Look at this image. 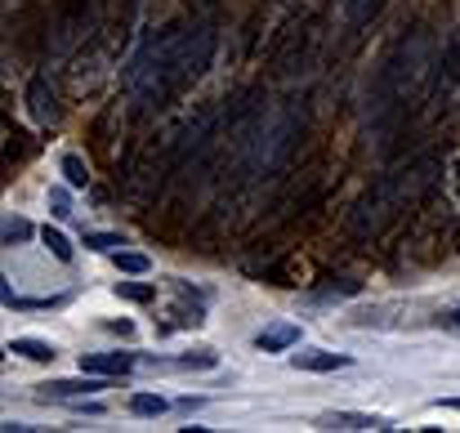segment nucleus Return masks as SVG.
<instances>
[{"label": "nucleus", "instance_id": "nucleus-20", "mask_svg": "<svg viewBox=\"0 0 460 433\" xmlns=\"http://www.w3.org/2000/svg\"><path fill=\"white\" fill-rule=\"evenodd\" d=\"M438 407H452V411H460V398H438Z\"/></svg>", "mask_w": 460, "mask_h": 433}, {"label": "nucleus", "instance_id": "nucleus-2", "mask_svg": "<svg viewBox=\"0 0 460 433\" xmlns=\"http://www.w3.org/2000/svg\"><path fill=\"white\" fill-rule=\"evenodd\" d=\"M434 174H438V156H420V161H411V165H402V170L380 174V179L353 201V210H349V233L362 237V242L380 237L407 206H416V201L429 192Z\"/></svg>", "mask_w": 460, "mask_h": 433}, {"label": "nucleus", "instance_id": "nucleus-8", "mask_svg": "<svg viewBox=\"0 0 460 433\" xmlns=\"http://www.w3.org/2000/svg\"><path fill=\"white\" fill-rule=\"evenodd\" d=\"M317 425H322V429H389V420L367 416V411H326Z\"/></svg>", "mask_w": 460, "mask_h": 433}, {"label": "nucleus", "instance_id": "nucleus-14", "mask_svg": "<svg viewBox=\"0 0 460 433\" xmlns=\"http://www.w3.org/2000/svg\"><path fill=\"white\" fill-rule=\"evenodd\" d=\"M165 407H170V402H165L161 393H135V398H130V411H135V416H165Z\"/></svg>", "mask_w": 460, "mask_h": 433}, {"label": "nucleus", "instance_id": "nucleus-11", "mask_svg": "<svg viewBox=\"0 0 460 433\" xmlns=\"http://www.w3.org/2000/svg\"><path fill=\"white\" fill-rule=\"evenodd\" d=\"M40 242L49 246V255H54L58 264H72V242H67L58 228H40Z\"/></svg>", "mask_w": 460, "mask_h": 433}, {"label": "nucleus", "instance_id": "nucleus-12", "mask_svg": "<svg viewBox=\"0 0 460 433\" xmlns=\"http://www.w3.org/2000/svg\"><path fill=\"white\" fill-rule=\"evenodd\" d=\"M380 4H385V0H344V13H349L353 27H362V22H371V18L380 13Z\"/></svg>", "mask_w": 460, "mask_h": 433}, {"label": "nucleus", "instance_id": "nucleus-3", "mask_svg": "<svg viewBox=\"0 0 460 433\" xmlns=\"http://www.w3.org/2000/svg\"><path fill=\"white\" fill-rule=\"evenodd\" d=\"M434 58H438V45L425 27H411L394 49L389 58L380 63V76H376V108L380 112H394L402 103H411L420 94V85L429 81L434 72Z\"/></svg>", "mask_w": 460, "mask_h": 433}, {"label": "nucleus", "instance_id": "nucleus-6", "mask_svg": "<svg viewBox=\"0 0 460 433\" xmlns=\"http://www.w3.org/2000/svg\"><path fill=\"white\" fill-rule=\"evenodd\" d=\"M135 367V358L130 353H81V376L90 371V376H126Z\"/></svg>", "mask_w": 460, "mask_h": 433}, {"label": "nucleus", "instance_id": "nucleus-16", "mask_svg": "<svg viewBox=\"0 0 460 433\" xmlns=\"http://www.w3.org/2000/svg\"><path fill=\"white\" fill-rule=\"evenodd\" d=\"M112 260H117V269H121V273H130V278H139V273H148V269H153V264H148V255H139V251H117Z\"/></svg>", "mask_w": 460, "mask_h": 433}, {"label": "nucleus", "instance_id": "nucleus-17", "mask_svg": "<svg viewBox=\"0 0 460 433\" xmlns=\"http://www.w3.org/2000/svg\"><path fill=\"white\" fill-rule=\"evenodd\" d=\"M85 246L90 251H117L126 242H121V233H85Z\"/></svg>", "mask_w": 460, "mask_h": 433}, {"label": "nucleus", "instance_id": "nucleus-1", "mask_svg": "<svg viewBox=\"0 0 460 433\" xmlns=\"http://www.w3.org/2000/svg\"><path fill=\"white\" fill-rule=\"evenodd\" d=\"M215 27L201 22V18H174V22H161L156 31H148L126 72H121V85L126 94L139 103V108H165L174 94H183L192 81L206 76L210 58H215Z\"/></svg>", "mask_w": 460, "mask_h": 433}, {"label": "nucleus", "instance_id": "nucleus-18", "mask_svg": "<svg viewBox=\"0 0 460 433\" xmlns=\"http://www.w3.org/2000/svg\"><path fill=\"white\" fill-rule=\"evenodd\" d=\"M27 237H31V224H27V219H9V224H4V242H9V246H13V242H27Z\"/></svg>", "mask_w": 460, "mask_h": 433}, {"label": "nucleus", "instance_id": "nucleus-9", "mask_svg": "<svg viewBox=\"0 0 460 433\" xmlns=\"http://www.w3.org/2000/svg\"><path fill=\"white\" fill-rule=\"evenodd\" d=\"M103 380L108 376H90L85 371V380H54V384H40V389H45V398H85V393H99Z\"/></svg>", "mask_w": 460, "mask_h": 433}, {"label": "nucleus", "instance_id": "nucleus-7", "mask_svg": "<svg viewBox=\"0 0 460 433\" xmlns=\"http://www.w3.org/2000/svg\"><path fill=\"white\" fill-rule=\"evenodd\" d=\"M353 358L349 353H326V349H308V353H291V367H300V371H344Z\"/></svg>", "mask_w": 460, "mask_h": 433}, {"label": "nucleus", "instance_id": "nucleus-19", "mask_svg": "<svg viewBox=\"0 0 460 433\" xmlns=\"http://www.w3.org/2000/svg\"><path fill=\"white\" fill-rule=\"evenodd\" d=\"M49 206H54V215H72V210H67V192H58V188L49 192Z\"/></svg>", "mask_w": 460, "mask_h": 433}, {"label": "nucleus", "instance_id": "nucleus-13", "mask_svg": "<svg viewBox=\"0 0 460 433\" xmlns=\"http://www.w3.org/2000/svg\"><path fill=\"white\" fill-rule=\"evenodd\" d=\"M58 165H63V179H67V188H85V183H90V170H85V161H81V156H72V152H67Z\"/></svg>", "mask_w": 460, "mask_h": 433}, {"label": "nucleus", "instance_id": "nucleus-4", "mask_svg": "<svg viewBox=\"0 0 460 433\" xmlns=\"http://www.w3.org/2000/svg\"><path fill=\"white\" fill-rule=\"evenodd\" d=\"M300 344V326L296 322H273V326H264L260 335H255V349L260 353H287V349H296Z\"/></svg>", "mask_w": 460, "mask_h": 433}, {"label": "nucleus", "instance_id": "nucleus-21", "mask_svg": "<svg viewBox=\"0 0 460 433\" xmlns=\"http://www.w3.org/2000/svg\"><path fill=\"white\" fill-rule=\"evenodd\" d=\"M452 322H456V326H460V308H456V313H452Z\"/></svg>", "mask_w": 460, "mask_h": 433}, {"label": "nucleus", "instance_id": "nucleus-5", "mask_svg": "<svg viewBox=\"0 0 460 433\" xmlns=\"http://www.w3.org/2000/svg\"><path fill=\"white\" fill-rule=\"evenodd\" d=\"M27 108H31V117H36L40 126H49V121L58 117V108H54V90H49V76H31V81H27Z\"/></svg>", "mask_w": 460, "mask_h": 433}, {"label": "nucleus", "instance_id": "nucleus-15", "mask_svg": "<svg viewBox=\"0 0 460 433\" xmlns=\"http://www.w3.org/2000/svg\"><path fill=\"white\" fill-rule=\"evenodd\" d=\"M117 295H121V299H130V304H153L156 287L153 282H117Z\"/></svg>", "mask_w": 460, "mask_h": 433}, {"label": "nucleus", "instance_id": "nucleus-10", "mask_svg": "<svg viewBox=\"0 0 460 433\" xmlns=\"http://www.w3.org/2000/svg\"><path fill=\"white\" fill-rule=\"evenodd\" d=\"M9 353H18V358H27V362H54V358H58L54 344H45V340H36V335H13V340H9Z\"/></svg>", "mask_w": 460, "mask_h": 433}]
</instances>
